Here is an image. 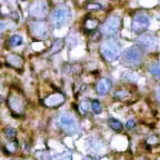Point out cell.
I'll use <instances>...</instances> for the list:
<instances>
[{"label":"cell","mask_w":160,"mask_h":160,"mask_svg":"<svg viewBox=\"0 0 160 160\" xmlns=\"http://www.w3.org/2000/svg\"><path fill=\"white\" fill-rule=\"evenodd\" d=\"M22 1H25V0H22Z\"/></svg>","instance_id":"33"},{"label":"cell","mask_w":160,"mask_h":160,"mask_svg":"<svg viewBox=\"0 0 160 160\" xmlns=\"http://www.w3.org/2000/svg\"><path fill=\"white\" fill-rule=\"evenodd\" d=\"M87 9L88 10H100L101 9V5H99V3L97 2H90L87 5Z\"/></svg>","instance_id":"24"},{"label":"cell","mask_w":160,"mask_h":160,"mask_svg":"<svg viewBox=\"0 0 160 160\" xmlns=\"http://www.w3.org/2000/svg\"><path fill=\"white\" fill-rule=\"evenodd\" d=\"M11 17L13 18V20L19 21V16H17V13H16V12H12V13H11Z\"/></svg>","instance_id":"29"},{"label":"cell","mask_w":160,"mask_h":160,"mask_svg":"<svg viewBox=\"0 0 160 160\" xmlns=\"http://www.w3.org/2000/svg\"><path fill=\"white\" fill-rule=\"evenodd\" d=\"M91 36H92L91 40L97 41V40H99V39L101 38V32H100V31H95V32H92Z\"/></svg>","instance_id":"25"},{"label":"cell","mask_w":160,"mask_h":160,"mask_svg":"<svg viewBox=\"0 0 160 160\" xmlns=\"http://www.w3.org/2000/svg\"><path fill=\"white\" fill-rule=\"evenodd\" d=\"M84 160H96V159H92V158H85Z\"/></svg>","instance_id":"32"},{"label":"cell","mask_w":160,"mask_h":160,"mask_svg":"<svg viewBox=\"0 0 160 160\" xmlns=\"http://www.w3.org/2000/svg\"><path fill=\"white\" fill-rule=\"evenodd\" d=\"M52 160H71V157L70 156H58V157H56L55 159Z\"/></svg>","instance_id":"28"},{"label":"cell","mask_w":160,"mask_h":160,"mask_svg":"<svg viewBox=\"0 0 160 160\" xmlns=\"http://www.w3.org/2000/svg\"><path fill=\"white\" fill-rule=\"evenodd\" d=\"M91 108L94 110L95 114H100L102 111V107L101 104H100L98 100H92L91 101Z\"/></svg>","instance_id":"21"},{"label":"cell","mask_w":160,"mask_h":160,"mask_svg":"<svg viewBox=\"0 0 160 160\" xmlns=\"http://www.w3.org/2000/svg\"><path fill=\"white\" fill-rule=\"evenodd\" d=\"M111 86H112V84H111V81H110V79L102 78V79H100L99 81L97 82L96 91L98 92L100 96H104V95H107L110 91Z\"/></svg>","instance_id":"11"},{"label":"cell","mask_w":160,"mask_h":160,"mask_svg":"<svg viewBox=\"0 0 160 160\" xmlns=\"http://www.w3.org/2000/svg\"><path fill=\"white\" fill-rule=\"evenodd\" d=\"M30 28L33 36L38 37V38H46L49 33L48 25L43 21H35V22L31 23Z\"/></svg>","instance_id":"10"},{"label":"cell","mask_w":160,"mask_h":160,"mask_svg":"<svg viewBox=\"0 0 160 160\" xmlns=\"http://www.w3.org/2000/svg\"><path fill=\"white\" fill-rule=\"evenodd\" d=\"M58 122L62 131L68 133V135H72L75 132L78 131V124L75 118L74 114H71L70 112H62L59 114Z\"/></svg>","instance_id":"3"},{"label":"cell","mask_w":160,"mask_h":160,"mask_svg":"<svg viewBox=\"0 0 160 160\" xmlns=\"http://www.w3.org/2000/svg\"><path fill=\"white\" fill-rule=\"evenodd\" d=\"M65 100H66L65 95L60 94V92H53L43 99V104L48 108H57L64 104Z\"/></svg>","instance_id":"9"},{"label":"cell","mask_w":160,"mask_h":160,"mask_svg":"<svg viewBox=\"0 0 160 160\" xmlns=\"http://www.w3.org/2000/svg\"><path fill=\"white\" fill-rule=\"evenodd\" d=\"M70 19L71 11L66 6H59L55 8V10L51 13V22L55 28H62L70 21Z\"/></svg>","instance_id":"2"},{"label":"cell","mask_w":160,"mask_h":160,"mask_svg":"<svg viewBox=\"0 0 160 160\" xmlns=\"http://www.w3.org/2000/svg\"><path fill=\"white\" fill-rule=\"evenodd\" d=\"M142 50L139 46L130 47L124 52V62L128 66H138L142 60Z\"/></svg>","instance_id":"5"},{"label":"cell","mask_w":160,"mask_h":160,"mask_svg":"<svg viewBox=\"0 0 160 160\" xmlns=\"http://www.w3.org/2000/svg\"><path fill=\"white\" fill-rule=\"evenodd\" d=\"M120 27H121V19L117 16H111L104 22L101 32L108 37H112L117 35Z\"/></svg>","instance_id":"6"},{"label":"cell","mask_w":160,"mask_h":160,"mask_svg":"<svg viewBox=\"0 0 160 160\" xmlns=\"http://www.w3.org/2000/svg\"><path fill=\"white\" fill-rule=\"evenodd\" d=\"M87 106H88V102H87V101H82L81 104H80V109H81V112L84 114H86L87 109H88V108H87Z\"/></svg>","instance_id":"27"},{"label":"cell","mask_w":160,"mask_h":160,"mask_svg":"<svg viewBox=\"0 0 160 160\" xmlns=\"http://www.w3.org/2000/svg\"><path fill=\"white\" fill-rule=\"evenodd\" d=\"M8 62L11 65L12 67H16V68H18V67H21L23 64V60L22 58H21L19 55H10V56L8 57Z\"/></svg>","instance_id":"14"},{"label":"cell","mask_w":160,"mask_h":160,"mask_svg":"<svg viewBox=\"0 0 160 160\" xmlns=\"http://www.w3.org/2000/svg\"><path fill=\"white\" fill-rule=\"evenodd\" d=\"M3 135L9 140H15L16 137H17V130L12 127H7L3 130Z\"/></svg>","instance_id":"19"},{"label":"cell","mask_w":160,"mask_h":160,"mask_svg":"<svg viewBox=\"0 0 160 160\" xmlns=\"http://www.w3.org/2000/svg\"><path fill=\"white\" fill-rule=\"evenodd\" d=\"M157 98H158V100H159V102H160V87L158 88V90H157Z\"/></svg>","instance_id":"30"},{"label":"cell","mask_w":160,"mask_h":160,"mask_svg":"<svg viewBox=\"0 0 160 160\" xmlns=\"http://www.w3.org/2000/svg\"><path fill=\"white\" fill-rule=\"evenodd\" d=\"M9 43H10L12 47H17V46H20L21 43H22V37L19 35H15L12 36L9 40Z\"/></svg>","instance_id":"20"},{"label":"cell","mask_w":160,"mask_h":160,"mask_svg":"<svg viewBox=\"0 0 160 160\" xmlns=\"http://www.w3.org/2000/svg\"><path fill=\"white\" fill-rule=\"evenodd\" d=\"M100 53L108 62L116 61L121 55V47L116 39H107L100 46Z\"/></svg>","instance_id":"1"},{"label":"cell","mask_w":160,"mask_h":160,"mask_svg":"<svg viewBox=\"0 0 160 160\" xmlns=\"http://www.w3.org/2000/svg\"><path fill=\"white\" fill-rule=\"evenodd\" d=\"M30 16L35 19L42 20L47 17L49 12V5L47 0H35L29 8Z\"/></svg>","instance_id":"4"},{"label":"cell","mask_w":160,"mask_h":160,"mask_svg":"<svg viewBox=\"0 0 160 160\" xmlns=\"http://www.w3.org/2000/svg\"><path fill=\"white\" fill-rule=\"evenodd\" d=\"M137 43L141 49H145V50H148V51H153V50H155V49H157L158 40L155 36L145 35V36H141V37H139V38L137 39Z\"/></svg>","instance_id":"8"},{"label":"cell","mask_w":160,"mask_h":160,"mask_svg":"<svg viewBox=\"0 0 160 160\" xmlns=\"http://www.w3.org/2000/svg\"><path fill=\"white\" fill-rule=\"evenodd\" d=\"M2 102H3V98L2 97H0V104H2Z\"/></svg>","instance_id":"31"},{"label":"cell","mask_w":160,"mask_h":160,"mask_svg":"<svg viewBox=\"0 0 160 160\" xmlns=\"http://www.w3.org/2000/svg\"><path fill=\"white\" fill-rule=\"evenodd\" d=\"M149 71L153 75L157 76L158 78H160V65L159 64H153L149 67Z\"/></svg>","instance_id":"22"},{"label":"cell","mask_w":160,"mask_h":160,"mask_svg":"<svg viewBox=\"0 0 160 160\" xmlns=\"http://www.w3.org/2000/svg\"><path fill=\"white\" fill-rule=\"evenodd\" d=\"M9 104H10L11 109L16 110V111L20 112L23 110V107H25V102L22 99H20L19 97L11 96L10 99H9Z\"/></svg>","instance_id":"12"},{"label":"cell","mask_w":160,"mask_h":160,"mask_svg":"<svg viewBox=\"0 0 160 160\" xmlns=\"http://www.w3.org/2000/svg\"><path fill=\"white\" fill-rule=\"evenodd\" d=\"M158 142H159V138L157 137L156 135H151L149 136V137L147 138V140H146V143H148V145H157Z\"/></svg>","instance_id":"23"},{"label":"cell","mask_w":160,"mask_h":160,"mask_svg":"<svg viewBox=\"0 0 160 160\" xmlns=\"http://www.w3.org/2000/svg\"><path fill=\"white\" fill-rule=\"evenodd\" d=\"M108 124H109V127L111 128L112 130H114L116 132H120L124 128L122 124L119 121V120L114 119V118H109L108 119Z\"/></svg>","instance_id":"16"},{"label":"cell","mask_w":160,"mask_h":160,"mask_svg":"<svg viewBox=\"0 0 160 160\" xmlns=\"http://www.w3.org/2000/svg\"><path fill=\"white\" fill-rule=\"evenodd\" d=\"M18 149H19V142L17 140H13L12 142L8 143L7 147L5 148V151L6 153H15Z\"/></svg>","instance_id":"18"},{"label":"cell","mask_w":160,"mask_h":160,"mask_svg":"<svg viewBox=\"0 0 160 160\" xmlns=\"http://www.w3.org/2000/svg\"><path fill=\"white\" fill-rule=\"evenodd\" d=\"M65 46V41L64 39H56V40L53 41L52 46H51V49H50V53L55 55V53H58L62 50Z\"/></svg>","instance_id":"15"},{"label":"cell","mask_w":160,"mask_h":160,"mask_svg":"<svg viewBox=\"0 0 160 160\" xmlns=\"http://www.w3.org/2000/svg\"><path fill=\"white\" fill-rule=\"evenodd\" d=\"M114 97L118 100H126L130 98V92L127 90H117L114 92Z\"/></svg>","instance_id":"17"},{"label":"cell","mask_w":160,"mask_h":160,"mask_svg":"<svg viewBox=\"0 0 160 160\" xmlns=\"http://www.w3.org/2000/svg\"><path fill=\"white\" fill-rule=\"evenodd\" d=\"M98 25H99V21L97 20V19H95V18H87L84 23L85 30L89 31V32H92V31L96 30Z\"/></svg>","instance_id":"13"},{"label":"cell","mask_w":160,"mask_h":160,"mask_svg":"<svg viewBox=\"0 0 160 160\" xmlns=\"http://www.w3.org/2000/svg\"><path fill=\"white\" fill-rule=\"evenodd\" d=\"M149 23H150L149 17L146 13L143 12L136 13L131 23L132 31L136 33H142L143 31H146L148 29Z\"/></svg>","instance_id":"7"},{"label":"cell","mask_w":160,"mask_h":160,"mask_svg":"<svg viewBox=\"0 0 160 160\" xmlns=\"http://www.w3.org/2000/svg\"><path fill=\"white\" fill-rule=\"evenodd\" d=\"M135 126H136L135 120H128L127 124H126V128L127 129H132V128H135Z\"/></svg>","instance_id":"26"}]
</instances>
